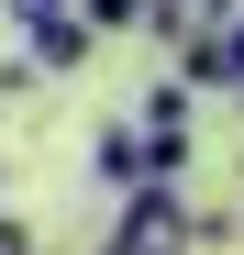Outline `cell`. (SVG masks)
Wrapping results in <instances>:
<instances>
[{
    "instance_id": "cell-1",
    "label": "cell",
    "mask_w": 244,
    "mask_h": 255,
    "mask_svg": "<svg viewBox=\"0 0 244 255\" xmlns=\"http://www.w3.org/2000/svg\"><path fill=\"white\" fill-rule=\"evenodd\" d=\"M100 255H200V200H189V189H144V200H122L111 233H100Z\"/></svg>"
},
{
    "instance_id": "cell-2",
    "label": "cell",
    "mask_w": 244,
    "mask_h": 255,
    "mask_svg": "<svg viewBox=\"0 0 244 255\" xmlns=\"http://www.w3.org/2000/svg\"><path fill=\"white\" fill-rule=\"evenodd\" d=\"M89 178L111 189V211L155 189V166H144V133H133V122H100V133H89Z\"/></svg>"
},
{
    "instance_id": "cell-3",
    "label": "cell",
    "mask_w": 244,
    "mask_h": 255,
    "mask_svg": "<svg viewBox=\"0 0 244 255\" xmlns=\"http://www.w3.org/2000/svg\"><path fill=\"white\" fill-rule=\"evenodd\" d=\"M89 45H100V33L78 22V0H67V11H45V22H22V56H33V78H67V67H89Z\"/></svg>"
},
{
    "instance_id": "cell-4",
    "label": "cell",
    "mask_w": 244,
    "mask_h": 255,
    "mask_svg": "<svg viewBox=\"0 0 244 255\" xmlns=\"http://www.w3.org/2000/svg\"><path fill=\"white\" fill-rule=\"evenodd\" d=\"M178 89L200 100V89H233V45H222V33H189V45H178Z\"/></svg>"
},
{
    "instance_id": "cell-5",
    "label": "cell",
    "mask_w": 244,
    "mask_h": 255,
    "mask_svg": "<svg viewBox=\"0 0 244 255\" xmlns=\"http://www.w3.org/2000/svg\"><path fill=\"white\" fill-rule=\"evenodd\" d=\"M144 11H155V0H78V22H89V33H133Z\"/></svg>"
},
{
    "instance_id": "cell-6",
    "label": "cell",
    "mask_w": 244,
    "mask_h": 255,
    "mask_svg": "<svg viewBox=\"0 0 244 255\" xmlns=\"http://www.w3.org/2000/svg\"><path fill=\"white\" fill-rule=\"evenodd\" d=\"M45 78H33V56H0V100H33Z\"/></svg>"
},
{
    "instance_id": "cell-7",
    "label": "cell",
    "mask_w": 244,
    "mask_h": 255,
    "mask_svg": "<svg viewBox=\"0 0 244 255\" xmlns=\"http://www.w3.org/2000/svg\"><path fill=\"white\" fill-rule=\"evenodd\" d=\"M0 255H45V233H33L22 211H0Z\"/></svg>"
},
{
    "instance_id": "cell-8",
    "label": "cell",
    "mask_w": 244,
    "mask_h": 255,
    "mask_svg": "<svg viewBox=\"0 0 244 255\" xmlns=\"http://www.w3.org/2000/svg\"><path fill=\"white\" fill-rule=\"evenodd\" d=\"M222 45H233V100H244V11L222 22Z\"/></svg>"
},
{
    "instance_id": "cell-9",
    "label": "cell",
    "mask_w": 244,
    "mask_h": 255,
    "mask_svg": "<svg viewBox=\"0 0 244 255\" xmlns=\"http://www.w3.org/2000/svg\"><path fill=\"white\" fill-rule=\"evenodd\" d=\"M0 11H11V22H45V11H67V0H0Z\"/></svg>"
},
{
    "instance_id": "cell-10",
    "label": "cell",
    "mask_w": 244,
    "mask_h": 255,
    "mask_svg": "<svg viewBox=\"0 0 244 255\" xmlns=\"http://www.w3.org/2000/svg\"><path fill=\"white\" fill-rule=\"evenodd\" d=\"M0 189H11V166H0Z\"/></svg>"
}]
</instances>
